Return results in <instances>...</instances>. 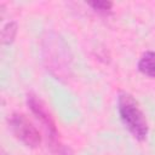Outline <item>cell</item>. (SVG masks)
<instances>
[{
	"mask_svg": "<svg viewBox=\"0 0 155 155\" xmlns=\"http://www.w3.org/2000/svg\"><path fill=\"white\" fill-rule=\"evenodd\" d=\"M88 5L98 13L101 15H109L113 8V2L110 1H103V0H97V1H91Z\"/></svg>",
	"mask_w": 155,
	"mask_h": 155,
	"instance_id": "8992f818",
	"label": "cell"
},
{
	"mask_svg": "<svg viewBox=\"0 0 155 155\" xmlns=\"http://www.w3.org/2000/svg\"><path fill=\"white\" fill-rule=\"evenodd\" d=\"M117 110L120 119L130 133L138 140H144L148 136V121L138 102L127 92H121L117 97Z\"/></svg>",
	"mask_w": 155,
	"mask_h": 155,
	"instance_id": "6da1fadb",
	"label": "cell"
},
{
	"mask_svg": "<svg viewBox=\"0 0 155 155\" xmlns=\"http://www.w3.org/2000/svg\"><path fill=\"white\" fill-rule=\"evenodd\" d=\"M27 104L31 110V113L41 122L47 134V140L50 143V148L52 153L54 155H69V149L64 147L59 140V132L46 104L34 93H29L27 96Z\"/></svg>",
	"mask_w": 155,
	"mask_h": 155,
	"instance_id": "7a4b0ae2",
	"label": "cell"
},
{
	"mask_svg": "<svg viewBox=\"0 0 155 155\" xmlns=\"http://www.w3.org/2000/svg\"><path fill=\"white\" fill-rule=\"evenodd\" d=\"M8 126L13 136L28 148H36L41 143V136L31 121L23 114L13 113L8 117Z\"/></svg>",
	"mask_w": 155,
	"mask_h": 155,
	"instance_id": "3957f363",
	"label": "cell"
},
{
	"mask_svg": "<svg viewBox=\"0 0 155 155\" xmlns=\"http://www.w3.org/2000/svg\"><path fill=\"white\" fill-rule=\"evenodd\" d=\"M17 31H18V25L15 21H11V22H7L2 29H1V42L4 45H10L13 42L16 35H17Z\"/></svg>",
	"mask_w": 155,
	"mask_h": 155,
	"instance_id": "5b68a950",
	"label": "cell"
},
{
	"mask_svg": "<svg viewBox=\"0 0 155 155\" xmlns=\"http://www.w3.org/2000/svg\"><path fill=\"white\" fill-rule=\"evenodd\" d=\"M137 67L142 74L149 78H155V52L147 51L145 53H143L138 61Z\"/></svg>",
	"mask_w": 155,
	"mask_h": 155,
	"instance_id": "277c9868",
	"label": "cell"
}]
</instances>
